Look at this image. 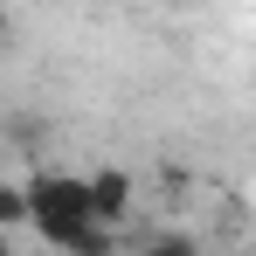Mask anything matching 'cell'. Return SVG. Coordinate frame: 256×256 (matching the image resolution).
<instances>
[{
  "label": "cell",
  "mask_w": 256,
  "mask_h": 256,
  "mask_svg": "<svg viewBox=\"0 0 256 256\" xmlns=\"http://www.w3.org/2000/svg\"><path fill=\"white\" fill-rule=\"evenodd\" d=\"M21 187H28V228H35V236H42L56 256H70V242H76L84 228H97L90 180H76V173H56V166H35Z\"/></svg>",
  "instance_id": "1"
},
{
  "label": "cell",
  "mask_w": 256,
  "mask_h": 256,
  "mask_svg": "<svg viewBox=\"0 0 256 256\" xmlns=\"http://www.w3.org/2000/svg\"><path fill=\"white\" fill-rule=\"evenodd\" d=\"M132 173L125 166H97L90 173V208H97V228H125L132 222Z\"/></svg>",
  "instance_id": "2"
},
{
  "label": "cell",
  "mask_w": 256,
  "mask_h": 256,
  "mask_svg": "<svg viewBox=\"0 0 256 256\" xmlns=\"http://www.w3.org/2000/svg\"><path fill=\"white\" fill-rule=\"evenodd\" d=\"M138 256H208V250H201L187 228H166V236H146V242H138Z\"/></svg>",
  "instance_id": "3"
},
{
  "label": "cell",
  "mask_w": 256,
  "mask_h": 256,
  "mask_svg": "<svg viewBox=\"0 0 256 256\" xmlns=\"http://www.w3.org/2000/svg\"><path fill=\"white\" fill-rule=\"evenodd\" d=\"M7 228H28V187L21 180H0V236Z\"/></svg>",
  "instance_id": "4"
},
{
  "label": "cell",
  "mask_w": 256,
  "mask_h": 256,
  "mask_svg": "<svg viewBox=\"0 0 256 256\" xmlns=\"http://www.w3.org/2000/svg\"><path fill=\"white\" fill-rule=\"evenodd\" d=\"M70 256H118V228H84L70 242Z\"/></svg>",
  "instance_id": "5"
},
{
  "label": "cell",
  "mask_w": 256,
  "mask_h": 256,
  "mask_svg": "<svg viewBox=\"0 0 256 256\" xmlns=\"http://www.w3.org/2000/svg\"><path fill=\"white\" fill-rule=\"evenodd\" d=\"M0 42H7V7H0Z\"/></svg>",
  "instance_id": "6"
},
{
  "label": "cell",
  "mask_w": 256,
  "mask_h": 256,
  "mask_svg": "<svg viewBox=\"0 0 256 256\" xmlns=\"http://www.w3.org/2000/svg\"><path fill=\"white\" fill-rule=\"evenodd\" d=\"M0 256H14V242H7V236H0Z\"/></svg>",
  "instance_id": "7"
}]
</instances>
